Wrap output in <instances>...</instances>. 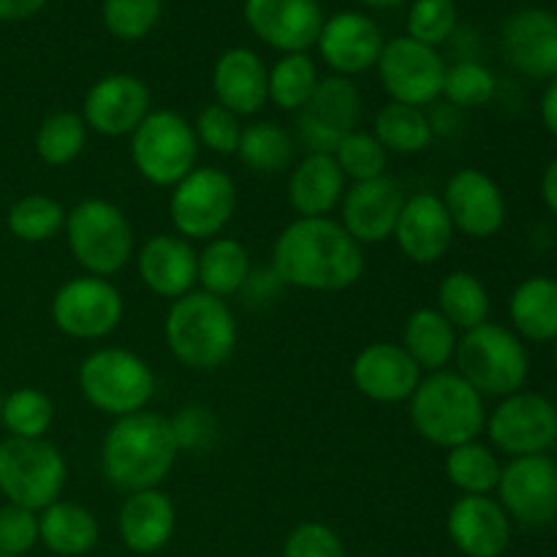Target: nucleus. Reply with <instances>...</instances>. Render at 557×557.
<instances>
[{
	"label": "nucleus",
	"mask_w": 557,
	"mask_h": 557,
	"mask_svg": "<svg viewBox=\"0 0 557 557\" xmlns=\"http://www.w3.org/2000/svg\"><path fill=\"white\" fill-rule=\"evenodd\" d=\"M272 272L302 292H346L362 281L364 248L335 218H297L272 245Z\"/></svg>",
	"instance_id": "1"
},
{
	"label": "nucleus",
	"mask_w": 557,
	"mask_h": 557,
	"mask_svg": "<svg viewBox=\"0 0 557 557\" xmlns=\"http://www.w3.org/2000/svg\"><path fill=\"white\" fill-rule=\"evenodd\" d=\"M177 441L169 417L139 411L114 419L101 441L103 479L123 495L156 490L177 462Z\"/></svg>",
	"instance_id": "2"
},
{
	"label": "nucleus",
	"mask_w": 557,
	"mask_h": 557,
	"mask_svg": "<svg viewBox=\"0 0 557 557\" xmlns=\"http://www.w3.org/2000/svg\"><path fill=\"white\" fill-rule=\"evenodd\" d=\"M163 337L183 368L210 373L232 359L237 348V319L226 299L194 288L172 302L163 321Z\"/></svg>",
	"instance_id": "3"
},
{
	"label": "nucleus",
	"mask_w": 557,
	"mask_h": 557,
	"mask_svg": "<svg viewBox=\"0 0 557 557\" xmlns=\"http://www.w3.org/2000/svg\"><path fill=\"white\" fill-rule=\"evenodd\" d=\"M408 417L419 438L449 451L484 433L487 408L484 397L457 370H438L422 375L408 400Z\"/></svg>",
	"instance_id": "4"
},
{
	"label": "nucleus",
	"mask_w": 557,
	"mask_h": 557,
	"mask_svg": "<svg viewBox=\"0 0 557 557\" xmlns=\"http://www.w3.org/2000/svg\"><path fill=\"white\" fill-rule=\"evenodd\" d=\"M457 373L482 397H509L525 386L531 373L525 341L504 324L476 326L462 332L455 351Z\"/></svg>",
	"instance_id": "5"
},
{
	"label": "nucleus",
	"mask_w": 557,
	"mask_h": 557,
	"mask_svg": "<svg viewBox=\"0 0 557 557\" xmlns=\"http://www.w3.org/2000/svg\"><path fill=\"white\" fill-rule=\"evenodd\" d=\"M65 239L85 275L112 277L134 259V226L114 201L82 199L65 215Z\"/></svg>",
	"instance_id": "6"
},
{
	"label": "nucleus",
	"mask_w": 557,
	"mask_h": 557,
	"mask_svg": "<svg viewBox=\"0 0 557 557\" xmlns=\"http://www.w3.org/2000/svg\"><path fill=\"white\" fill-rule=\"evenodd\" d=\"M79 392L96 411L120 419L145 411L156 395V373L128 348H98L79 364Z\"/></svg>",
	"instance_id": "7"
},
{
	"label": "nucleus",
	"mask_w": 557,
	"mask_h": 557,
	"mask_svg": "<svg viewBox=\"0 0 557 557\" xmlns=\"http://www.w3.org/2000/svg\"><path fill=\"white\" fill-rule=\"evenodd\" d=\"M69 479L65 457L47 438L0 441V493L9 504L41 511L60 500Z\"/></svg>",
	"instance_id": "8"
},
{
	"label": "nucleus",
	"mask_w": 557,
	"mask_h": 557,
	"mask_svg": "<svg viewBox=\"0 0 557 557\" xmlns=\"http://www.w3.org/2000/svg\"><path fill=\"white\" fill-rule=\"evenodd\" d=\"M131 161L150 185L174 188L199 161L194 123L174 109H152L131 134Z\"/></svg>",
	"instance_id": "9"
},
{
	"label": "nucleus",
	"mask_w": 557,
	"mask_h": 557,
	"mask_svg": "<svg viewBox=\"0 0 557 557\" xmlns=\"http://www.w3.org/2000/svg\"><path fill=\"white\" fill-rule=\"evenodd\" d=\"M237 212V183L218 166H196L169 194V218L177 237L210 243Z\"/></svg>",
	"instance_id": "10"
},
{
	"label": "nucleus",
	"mask_w": 557,
	"mask_h": 557,
	"mask_svg": "<svg viewBox=\"0 0 557 557\" xmlns=\"http://www.w3.org/2000/svg\"><path fill=\"white\" fill-rule=\"evenodd\" d=\"M49 313L54 326L74 341H103L123 321L125 302L120 288L107 277L79 275L54 292Z\"/></svg>",
	"instance_id": "11"
},
{
	"label": "nucleus",
	"mask_w": 557,
	"mask_h": 557,
	"mask_svg": "<svg viewBox=\"0 0 557 557\" xmlns=\"http://www.w3.org/2000/svg\"><path fill=\"white\" fill-rule=\"evenodd\" d=\"M446 69L449 65L438 49L424 47L408 36L389 38L375 63L386 96L395 103H408V107L419 109L430 107L444 96Z\"/></svg>",
	"instance_id": "12"
},
{
	"label": "nucleus",
	"mask_w": 557,
	"mask_h": 557,
	"mask_svg": "<svg viewBox=\"0 0 557 557\" xmlns=\"http://www.w3.org/2000/svg\"><path fill=\"white\" fill-rule=\"evenodd\" d=\"M490 441L498 451L515 457L544 455L557 444V406L539 392H515L487 413Z\"/></svg>",
	"instance_id": "13"
},
{
	"label": "nucleus",
	"mask_w": 557,
	"mask_h": 557,
	"mask_svg": "<svg viewBox=\"0 0 557 557\" xmlns=\"http://www.w3.org/2000/svg\"><path fill=\"white\" fill-rule=\"evenodd\" d=\"M362 92L348 76H324L297 112V136L308 152H332L343 136L359 128Z\"/></svg>",
	"instance_id": "14"
},
{
	"label": "nucleus",
	"mask_w": 557,
	"mask_h": 557,
	"mask_svg": "<svg viewBox=\"0 0 557 557\" xmlns=\"http://www.w3.org/2000/svg\"><path fill=\"white\" fill-rule=\"evenodd\" d=\"M498 504L520 525L542 528L557 517V462L547 455L515 457L500 471Z\"/></svg>",
	"instance_id": "15"
},
{
	"label": "nucleus",
	"mask_w": 557,
	"mask_h": 557,
	"mask_svg": "<svg viewBox=\"0 0 557 557\" xmlns=\"http://www.w3.org/2000/svg\"><path fill=\"white\" fill-rule=\"evenodd\" d=\"M152 112L150 87L134 74H109L92 82L82 103L87 131L107 139L131 136Z\"/></svg>",
	"instance_id": "16"
},
{
	"label": "nucleus",
	"mask_w": 557,
	"mask_h": 557,
	"mask_svg": "<svg viewBox=\"0 0 557 557\" xmlns=\"http://www.w3.org/2000/svg\"><path fill=\"white\" fill-rule=\"evenodd\" d=\"M446 212L455 232L471 239H490L504 228L506 199L500 185L482 169L466 166L451 174L444 185Z\"/></svg>",
	"instance_id": "17"
},
{
	"label": "nucleus",
	"mask_w": 557,
	"mask_h": 557,
	"mask_svg": "<svg viewBox=\"0 0 557 557\" xmlns=\"http://www.w3.org/2000/svg\"><path fill=\"white\" fill-rule=\"evenodd\" d=\"M243 14L250 33L283 54L308 52L324 27L319 0H245Z\"/></svg>",
	"instance_id": "18"
},
{
	"label": "nucleus",
	"mask_w": 557,
	"mask_h": 557,
	"mask_svg": "<svg viewBox=\"0 0 557 557\" xmlns=\"http://www.w3.org/2000/svg\"><path fill=\"white\" fill-rule=\"evenodd\" d=\"M406 190L395 177L384 174L368 183H354L341 201V226L359 245H379L395 234L397 218L406 205Z\"/></svg>",
	"instance_id": "19"
},
{
	"label": "nucleus",
	"mask_w": 557,
	"mask_h": 557,
	"mask_svg": "<svg viewBox=\"0 0 557 557\" xmlns=\"http://www.w3.org/2000/svg\"><path fill=\"white\" fill-rule=\"evenodd\" d=\"M354 389L373 403H408L422 381V370L400 343H370L351 362Z\"/></svg>",
	"instance_id": "20"
},
{
	"label": "nucleus",
	"mask_w": 557,
	"mask_h": 557,
	"mask_svg": "<svg viewBox=\"0 0 557 557\" xmlns=\"http://www.w3.org/2000/svg\"><path fill=\"white\" fill-rule=\"evenodd\" d=\"M455 234L444 199L430 190H419V194L408 196L403 205L392 239L408 261L428 267L449 253Z\"/></svg>",
	"instance_id": "21"
},
{
	"label": "nucleus",
	"mask_w": 557,
	"mask_h": 557,
	"mask_svg": "<svg viewBox=\"0 0 557 557\" xmlns=\"http://www.w3.org/2000/svg\"><path fill=\"white\" fill-rule=\"evenodd\" d=\"M384 44V33L368 14L343 11L332 20H324L315 47H319L321 60L337 76L351 79V76L375 69Z\"/></svg>",
	"instance_id": "22"
},
{
	"label": "nucleus",
	"mask_w": 557,
	"mask_h": 557,
	"mask_svg": "<svg viewBox=\"0 0 557 557\" xmlns=\"http://www.w3.org/2000/svg\"><path fill=\"white\" fill-rule=\"evenodd\" d=\"M504 54L520 74L531 79L557 76V14L547 9H520L506 20L500 33Z\"/></svg>",
	"instance_id": "23"
},
{
	"label": "nucleus",
	"mask_w": 557,
	"mask_h": 557,
	"mask_svg": "<svg viewBox=\"0 0 557 557\" xmlns=\"http://www.w3.org/2000/svg\"><path fill=\"white\" fill-rule=\"evenodd\" d=\"M451 544L466 557H500L511 542V520L490 495H462L446 517Z\"/></svg>",
	"instance_id": "24"
},
{
	"label": "nucleus",
	"mask_w": 557,
	"mask_h": 557,
	"mask_svg": "<svg viewBox=\"0 0 557 557\" xmlns=\"http://www.w3.org/2000/svg\"><path fill=\"white\" fill-rule=\"evenodd\" d=\"M139 281L163 299H180L194 292L199 253L177 234H152L134 256Z\"/></svg>",
	"instance_id": "25"
},
{
	"label": "nucleus",
	"mask_w": 557,
	"mask_h": 557,
	"mask_svg": "<svg viewBox=\"0 0 557 557\" xmlns=\"http://www.w3.org/2000/svg\"><path fill=\"white\" fill-rule=\"evenodd\" d=\"M267 74H270V69L253 49H226L215 60V69H212L215 103H221L223 109H228L237 117L259 114L264 103L270 101V96H267Z\"/></svg>",
	"instance_id": "26"
},
{
	"label": "nucleus",
	"mask_w": 557,
	"mask_h": 557,
	"mask_svg": "<svg viewBox=\"0 0 557 557\" xmlns=\"http://www.w3.org/2000/svg\"><path fill=\"white\" fill-rule=\"evenodd\" d=\"M174 525H177V509L161 487L125 495L120 506V539L136 555L161 553L172 542Z\"/></svg>",
	"instance_id": "27"
},
{
	"label": "nucleus",
	"mask_w": 557,
	"mask_h": 557,
	"mask_svg": "<svg viewBox=\"0 0 557 557\" xmlns=\"http://www.w3.org/2000/svg\"><path fill=\"white\" fill-rule=\"evenodd\" d=\"M346 183L332 152H308L288 174V205L297 218H330L341 207Z\"/></svg>",
	"instance_id": "28"
},
{
	"label": "nucleus",
	"mask_w": 557,
	"mask_h": 557,
	"mask_svg": "<svg viewBox=\"0 0 557 557\" xmlns=\"http://www.w3.org/2000/svg\"><path fill=\"white\" fill-rule=\"evenodd\" d=\"M98 520L87 506L54 500L38 511V542L60 557L87 555L98 544Z\"/></svg>",
	"instance_id": "29"
},
{
	"label": "nucleus",
	"mask_w": 557,
	"mask_h": 557,
	"mask_svg": "<svg viewBox=\"0 0 557 557\" xmlns=\"http://www.w3.org/2000/svg\"><path fill=\"white\" fill-rule=\"evenodd\" d=\"M457 341L460 335L441 315L438 308H417L403 324L400 346L406 348L408 357L419 364L422 373H438V370L449 368L455 359Z\"/></svg>",
	"instance_id": "30"
},
{
	"label": "nucleus",
	"mask_w": 557,
	"mask_h": 557,
	"mask_svg": "<svg viewBox=\"0 0 557 557\" xmlns=\"http://www.w3.org/2000/svg\"><path fill=\"white\" fill-rule=\"evenodd\" d=\"M509 319L517 335L531 343L557 337V281L533 275L515 288L509 299Z\"/></svg>",
	"instance_id": "31"
},
{
	"label": "nucleus",
	"mask_w": 557,
	"mask_h": 557,
	"mask_svg": "<svg viewBox=\"0 0 557 557\" xmlns=\"http://www.w3.org/2000/svg\"><path fill=\"white\" fill-rule=\"evenodd\" d=\"M250 275H253L250 253L239 239L215 237L199 253L196 283L201 286V292L212 294V297L226 299L232 294L243 292L248 286Z\"/></svg>",
	"instance_id": "32"
},
{
	"label": "nucleus",
	"mask_w": 557,
	"mask_h": 557,
	"mask_svg": "<svg viewBox=\"0 0 557 557\" xmlns=\"http://www.w3.org/2000/svg\"><path fill=\"white\" fill-rule=\"evenodd\" d=\"M438 310L457 332L476 330V326L487 324L490 310H493V302H490V292L482 283V277L473 275L468 270L449 272L444 281L438 283Z\"/></svg>",
	"instance_id": "33"
},
{
	"label": "nucleus",
	"mask_w": 557,
	"mask_h": 557,
	"mask_svg": "<svg viewBox=\"0 0 557 557\" xmlns=\"http://www.w3.org/2000/svg\"><path fill=\"white\" fill-rule=\"evenodd\" d=\"M373 136L384 145L386 152L417 156V152H424L430 147L435 136V125L424 114V109L389 101L375 112Z\"/></svg>",
	"instance_id": "34"
},
{
	"label": "nucleus",
	"mask_w": 557,
	"mask_h": 557,
	"mask_svg": "<svg viewBox=\"0 0 557 557\" xmlns=\"http://www.w3.org/2000/svg\"><path fill=\"white\" fill-rule=\"evenodd\" d=\"M294 156H297V141L270 120L243 125V136L237 145V158L243 166H248L256 174H277L292 169Z\"/></svg>",
	"instance_id": "35"
},
{
	"label": "nucleus",
	"mask_w": 557,
	"mask_h": 557,
	"mask_svg": "<svg viewBox=\"0 0 557 557\" xmlns=\"http://www.w3.org/2000/svg\"><path fill=\"white\" fill-rule=\"evenodd\" d=\"M444 471L451 487L460 490L462 495H490L498 487L504 466L490 446L468 441L446 451Z\"/></svg>",
	"instance_id": "36"
},
{
	"label": "nucleus",
	"mask_w": 557,
	"mask_h": 557,
	"mask_svg": "<svg viewBox=\"0 0 557 557\" xmlns=\"http://www.w3.org/2000/svg\"><path fill=\"white\" fill-rule=\"evenodd\" d=\"M65 215H69V210L54 196L27 194L9 207L5 226L20 243L38 245L49 243L63 232Z\"/></svg>",
	"instance_id": "37"
},
{
	"label": "nucleus",
	"mask_w": 557,
	"mask_h": 557,
	"mask_svg": "<svg viewBox=\"0 0 557 557\" xmlns=\"http://www.w3.org/2000/svg\"><path fill=\"white\" fill-rule=\"evenodd\" d=\"M319 69L308 52L283 54L267 74V96L283 112H299L319 85Z\"/></svg>",
	"instance_id": "38"
},
{
	"label": "nucleus",
	"mask_w": 557,
	"mask_h": 557,
	"mask_svg": "<svg viewBox=\"0 0 557 557\" xmlns=\"http://www.w3.org/2000/svg\"><path fill=\"white\" fill-rule=\"evenodd\" d=\"M87 145V125L82 114L52 112L41 120L36 131V156L47 166H69L82 156Z\"/></svg>",
	"instance_id": "39"
},
{
	"label": "nucleus",
	"mask_w": 557,
	"mask_h": 557,
	"mask_svg": "<svg viewBox=\"0 0 557 557\" xmlns=\"http://www.w3.org/2000/svg\"><path fill=\"white\" fill-rule=\"evenodd\" d=\"M54 422V406L36 386H20L3 397L0 424L11 433V438H47Z\"/></svg>",
	"instance_id": "40"
},
{
	"label": "nucleus",
	"mask_w": 557,
	"mask_h": 557,
	"mask_svg": "<svg viewBox=\"0 0 557 557\" xmlns=\"http://www.w3.org/2000/svg\"><path fill=\"white\" fill-rule=\"evenodd\" d=\"M332 156H335L343 177L354 180V183H368V180L384 177L386 166H389V152L384 150V145L373 134L359 128L343 136L341 145L332 150Z\"/></svg>",
	"instance_id": "41"
},
{
	"label": "nucleus",
	"mask_w": 557,
	"mask_h": 557,
	"mask_svg": "<svg viewBox=\"0 0 557 557\" xmlns=\"http://www.w3.org/2000/svg\"><path fill=\"white\" fill-rule=\"evenodd\" d=\"M163 14V0H103V27L120 41H139Z\"/></svg>",
	"instance_id": "42"
},
{
	"label": "nucleus",
	"mask_w": 557,
	"mask_h": 557,
	"mask_svg": "<svg viewBox=\"0 0 557 557\" xmlns=\"http://www.w3.org/2000/svg\"><path fill=\"white\" fill-rule=\"evenodd\" d=\"M495 76L476 60H460L446 69L444 98L455 109H479L493 101Z\"/></svg>",
	"instance_id": "43"
},
{
	"label": "nucleus",
	"mask_w": 557,
	"mask_h": 557,
	"mask_svg": "<svg viewBox=\"0 0 557 557\" xmlns=\"http://www.w3.org/2000/svg\"><path fill=\"white\" fill-rule=\"evenodd\" d=\"M457 30L455 0H417L408 11V38L438 49Z\"/></svg>",
	"instance_id": "44"
},
{
	"label": "nucleus",
	"mask_w": 557,
	"mask_h": 557,
	"mask_svg": "<svg viewBox=\"0 0 557 557\" xmlns=\"http://www.w3.org/2000/svg\"><path fill=\"white\" fill-rule=\"evenodd\" d=\"M194 134L199 147H205V150L215 152V156H237L243 123H239L237 114L223 109L221 103H210V107L196 114Z\"/></svg>",
	"instance_id": "45"
},
{
	"label": "nucleus",
	"mask_w": 557,
	"mask_h": 557,
	"mask_svg": "<svg viewBox=\"0 0 557 557\" xmlns=\"http://www.w3.org/2000/svg\"><path fill=\"white\" fill-rule=\"evenodd\" d=\"M38 542V511L5 504L0 509V553L22 557Z\"/></svg>",
	"instance_id": "46"
},
{
	"label": "nucleus",
	"mask_w": 557,
	"mask_h": 557,
	"mask_svg": "<svg viewBox=\"0 0 557 557\" xmlns=\"http://www.w3.org/2000/svg\"><path fill=\"white\" fill-rule=\"evenodd\" d=\"M283 557H346V547L324 522H302L288 533Z\"/></svg>",
	"instance_id": "47"
},
{
	"label": "nucleus",
	"mask_w": 557,
	"mask_h": 557,
	"mask_svg": "<svg viewBox=\"0 0 557 557\" xmlns=\"http://www.w3.org/2000/svg\"><path fill=\"white\" fill-rule=\"evenodd\" d=\"M174 430V441H177V449H190V451H205L207 446H212L218 435L215 417H212L207 408L201 406H188L177 413L174 419H169Z\"/></svg>",
	"instance_id": "48"
},
{
	"label": "nucleus",
	"mask_w": 557,
	"mask_h": 557,
	"mask_svg": "<svg viewBox=\"0 0 557 557\" xmlns=\"http://www.w3.org/2000/svg\"><path fill=\"white\" fill-rule=\"evenodd\" d=\"M47 5V0H0V20L22 22L36 16Z\"/></svg>",
	"instance_id": "49"
},
{
	"label": "nucleus",
	"mask_w": 557,
	"mask_h": 557,
	"mask_svg": "<svg viewBox=\"0 0 557 557\" xmlns=\"http://www.w3.org/2000/svg\"><path fill=\"white\" fill-rule=\"evenodd\" d=\"M542 123L549 134L557 136V76L549 79L547 90L542 96Z\"/></svg>",
	"instance_id": "50"
},
{
	"label": "nucleus",
	"mask_w": 557,
	"mask_h": 557,
	"mask_svg": "<svg viewBox=\"0 0 557 557\" xmlns=\"http://www.w3.org/2000/svg\"><path fill=\"white\" fill-rule=\"evenodd\" d=\"M542 199L547 205V210L557 215V158L547 163V169L542 174Z\"/></svg>",
	"instance_id": "51"
},
{
	"label": "nucleus",
	"mask_w": 557,
	"mask_h": 557,
	"mask_svg": "<svg viewBox=\"0 0 557 557\" xmlns=\"http://www.w3.org/2000/svg\"><path fill=\"white\" fill-rule=\"evenodd\" d=\"M359 3L370 5V9H395V5L406 3V0H359Z\"/></svg>",
	"instance_id": "52"
},
{
	"label": "nucleus",
	"mask_w": 557,
	"mask_h": 557,
	"mask_svg": "<svg viewBox=\"0 0 557 557\" xmlns=\"http://www.w3.org/2000/svg\"><path fill=\"white\" fill-rule=\"evenodd\" d=\"M0 413H3V395H0Z\"/></svg>",
	"instance_id": "53"
},
{
	"label": "nucleus",
	"mask_w": 557,
	"mask_h": 557,
	"mask_svg": "<svg viewBox=\"0 0 557 557\" xmlns=\"http://www.w3.org/2000/svg\"><path fill=\"white\" fill-rule=\"evenodd\" d=\"M555 362H557V337H555Z\"/></svg>",
	"instance_id": "54"
},
{
	"label": "nucleus",
	"mask_w": 557,
	"mask_h": 557,
	"mask_svg": "<svg viewBox=\"0 0 557 557\" xmlns=\"http://www.w3.org/2000/svg\"><path fill=\"white\" fill-rule=\"evenodd\" d=\"M0 557H11V555H3V553H0Z\"/></svg>",
	"instance_id": "55"
}]
</instances>
